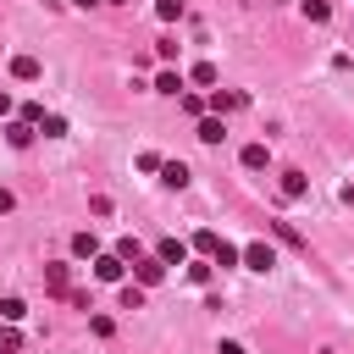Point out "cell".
Here are the masks:
<instances>
[{"instance_id": "15", "label": "cell", "mask_w": 354, "mask_h": 354, "mask_svg": "<svg viewBox=\"0 0 354 354\" xmlns=\"http://www.w3.org/2000/svg\"><path fill=\"white\" fill-rule=\"evenodd\" d=\"M238 260H243V254H238V243H227V238H221L216 254H210V266H238Z\"/></svg>"}, {"instance_id": "32", "label": "cell", "mask_w": 354, "mask_h": 354, "mask_svg": "<svg viewBox=\"0 0 354 354\" xmlns=\"http://www.w3.org/2000/svg\"><path fill=\"white\" fill-rule=\"evenodd\" d=\"M105 6H122V0H105Z\"/></svg>"}, {"instance_id": "10", "label": "cell", "mask_w": 354, "mask_h": 354, "mask_svg": "<svg viewBox=\"0 0 354 354\" xmlns=\"http://www.w3.org/2000/svg\"><path fill=\"white\" fill-rule=\"evenodd\" d=\"M304 194H310L304 171H282V199H304Z\"/></svg>"}, {"instance_id": "5", "label": "cell", "mask_w": 354, "mask_h": 354, "mask_svg": "<svg viewBox=\"0 0 354 354\" xmlns=\"http://www.w3.org/2000/svg\"><path fill=\"white\" fill-rule=\"evenodd\" d=\"M39 55H11V77H22V83H39Z\"/></svg>"}, {"instance_id": "14", "label": "cell", "mask_w": 354, "mask_h": 354, "mask_svg": "<svg viewBox=\"0 0 354 354\" xmlns=\"http://www.w3.org/2000/svg\"><path fill=\"white\" fill-rule=\"evenodd\" d=\"M216 243H221V232H210V227H205V232H194V243H188V249H199V254L210 260V254H216Z\"/></svg>"}, {"instance_id": "25", "label": "cell", "mask_w": 354, "mask_h": 354, "mask_svg": "<svg viewBox=\"0 0 354 354\" xmlns=\"http://www.w3.org/2000/svg\"><path fill=\"white\" fill-rule=\"evenodd\" d=\"M177 105H183L188 116H205V100H199V94H177Z\"/></svg>"}, {"instance_id": "29", "label": "cell", "mask_w": 354, "mask_h": 354, "mask_svg": "<svg viewBox=\"0 0 354 354\" xmlns=\"http://www.w3.org/2000/svg\"><path fill=\"white\" fill-rule=\"evenodd\" d=\"M11 205H17V194H11V188H0V216H6Z\"/></svg>"}, {"instance_id": "20", "label": "cell", "mask_w": 354, "mask_h": 354, "mask_svg": "<svg viewBox=\"0 0 354 354\" xmlns=\"http://www.w3.org/2000/svg\"><path fill=\"white\" fill-rule=\"evenodd\" d=\"M155 17H160V22H177V17H183V0H155Z\"/></svg>"}, {"instance_id": "11", "label": "cell", "mask_w": 354, "mask_h": 354, "mask_svg": "<svg viewBox=\"0 0 354 354\" xmlns=\"http://www.w3.org/2000/svg\"><path fill=\"white\" fill-rule=\"evenodd\" d=\"M44 288L66 299V266H61V260H50V266H44Z\"/></svg>"}, {"instance_id": "24", "label": "cell", "mask_w": 354, "mask_h": 354, "mask_svg": "<svg viewBox=\"0 0 354 354\" xmlns=\"http://www.w3.org/2000/svg\"><path fill=\"white\" fill-rule=\"evenodd\" d=\"M88 332H94V337H111L116 321H111V315H88Z\"/></svg>"}, {"instance_id": "23", "label": "cell", "mask_w": 354, "mask_h": 354, "mask_svg": "<svg viewBox=\"0 0 354 354\" xmlns=\"http://www.w3.org/2000/svg\"><path fill=\"white\" fill-rule=\"evenodd\" d=\"M210 271H216V266H210V260H199V266H188V282H194V288H205V282H210Z\"/></svg>"}, {"instance_id": "30", "label": "cell", "mask_w": 354, "mask_h": 354, "mask_svg": "<svg viewBox=\"0 0 354 354\" xmlns=\"http://www.w3.org/2000/svg\"><path fill=\"white\" fill-rule=\"evenodd\" d=\"M0 116H11V94L6 88H0Z\"/></svg>"}, {"instance_id": "28", "label": "cell", "mask_w": 354, "mask_h": 354, "mask_svg": "<svg viewBox=\"0 0 354 354\" xmlns=\"http://www.w3.org/2000/svg\"><path fill=\"white\" fill-rule=\"evenodd\" d=\"M216 354H249V348H243L238 337H221V348H216Z\"/></svg>"}, {"instance_id": "34", "label": "cell", "mask_w": 354, "mask_h": 354, "mask_svg": "<svg viewBox=\"0 0 354 354\" xmlns=\"http://www.w3.org/2000/svg\"><path fill=\"white\" fill-rule=\"evenodd\" d=\"M326 6H332V0H326Z\"/></svg>"}, {"instance_id": "26", "label": "cell", "mask_w": 354, "mask_h": 354, "mask_svg": "<svg viewBox=\"0 0 354 354\" xmlns=\"http://www.w3.org/2000/svg\"><path fill=\"white\" fill-rule=\"evenodd\" d=\"M39 127H44V138H66V122H61V116H44Z\"/></svg>"}, {"instance_id": "31", "label": "cell", "mask_w": 354, "mask_h": 354, "mask_svg": "<svg viewBox=\"0 0 354 354\" xmlns=\"http://www.w3.org/2000/svg\"><path fill=\"white\" fill-rule=\"evenodd\" d=\"M72 6H83V11H88V6H100V0H72Z\"/></svg>"}, {"instance_id": "16", "label": "cell", "mask_w": 354, "mask_h": 354, "mask_svg": "<svg viewBox=\"0 0 354 354\" xmlns=\"http://www.w3.org/2000/svg\"><path fill=\"white\" fill-rule=\"evenodd\" d=\"M122 310H144V288L138 282H122Z\"/></svg>"}, {"instance_id": "12", "label": "cell", "mask_w": 354, "mask_h": 354, "mask_svg": "<svg viewBox=\"0 0 354 354\" xmlns=\"http://www.w3.org/2000/svg\"><path fill=\"white\" fill-rule=\"evenodd\" d=\"M243 166H249V171L271 166V149H266V144H243Z\"/></svg>"}, {"instance_id": "1", "label": "cell", "mask_w": 354, "mask_h": 354, "mask_svg": "<svg viewBox=\"0 0 354 354\" xmlns=\"http://www.w3.org/2000/svg\"><path fill=\"white\" fill-rule=\"evenodd\" d=\"M133 282H138V288L166 282V260H160V254H138V260H133Z\"/></svg>"}, {"instance_id": "2", "label": "cell", "mask_w": 354, "mask_h": 354, "mask_svg": "<svg viewBox=\"0 0 354 354\" xmlns=\"http://www.w3.org/2000/svg\"><path fill=\"white\" fill-rule=\"evenodd\" d=\"M205 105H210V116H227V111H243V105H249V94H238V88H216Z\"/></svg>"}, {"instance_id": "27", "label": "cell", "mask_w": 354, "mask_h": 354, "mask_svg": "<svg viewBox=\"0 0 354 354\" xmlns=\"http://www.w3.org/2000/svg\"><path fill=\"white\" fill-rule=\"evenodd\" d=\"M116 254H122V260L133 266V260H138V238H122V243H116Z\"/></svg>"}, {"instance_id": "19", "label": "cell", "mask_w": 354, "mask_h": 354, "mask_svg": "<svg viewBox=\"0 0 354 354\" xmlns=\"http://www.w3.org/2000/svg\"><path fill=\"white\" fill-rule=\"evenodd\" d=\"M155 88H160V94H183V77H177V72H171V66H166V72H160V77H155Z\"/></svg>"}, {"instance_id": "17", "label": "cell", "mask_w": 354, "mask_h": 354, "mask_svg": "<svg viewBox=\"0 0 354 354\" xmlns=\"http://www.w3.org/2000/svg\"><path fill=\"white\" fill-rule=\"evenodd\" d=\"M22 315H28V304H22V299H0V321H11V326H17Z\"/></svg>"}, {"instance_id": "8", "label": "cell", "mask_w": 354, "mask_h": 354, "mask_svg": "<svg viewBox=\"0 0 354 354\" xmlns=\"http://www.w3.org/2000/svg\"><path fill=\"white\" fill-rule=\"evenodd\" d=\"M155 254H160L166 266H183V260H188V243H183V238H160V243H155Z\"/></svg>"}, {"instance_id": "6", "label": "cell", "mask_w": 354, "mask_h": 354, "mask_svg": "<svg viewBox=\"0 0 354 354\" xmlns=\"http://www.w3.org/2000/svg\"><path fill=\"white\" fill-rule=\"evenodd\" d=\"M6 144H11V149H28V144H33V122H22V116L6 122Z\"/></svg>"}, {"instance_id": "22", "label": "cell", "mask_w": 354, "mask_h": 354, "mask_svg": "<svg viewBox=\"0 0 354 354\" xmlns=\"http://www.w3.org/2000/svg\"><path fill=\"white\" fill-rule=\"evenodd\" d=\"M188 77H194V83H199V88H210V83H216V66H210V61H199V66H194V72H188Z\"/></svg>"}, {"instance_id": "18", "label": "cell", "mask_w": 354, "mask_h": 354, "mask_svg": "<svg viewBox=\"0 0 354 354\" xmlns=\"http://www.w3.org/2000/svg\"><path fill=\"white\" fill-rule=\"evenodd\" d=\"M17 348H22V332L6 321V326H0V354H17Z\"/></svg>"}, {"instance_id": "7", "label": "cell", "mask_w": 354, "mask_h": 354, "mask_svg": "<svg viewBox=\"0 0 354 354\" xmlns=\"http://www.w3.org/2000/svg\"><path fill=\"white\" fill-rule=\"evenodd\" d=\"M194 133H199V144H221V138H227V122H221V116H199Z\"/></svg>"}, {"instance_id": "21", "label": "cell", "mask_w": 354, "mask_h": 354, "mask_svg": "<svg viewBox=\"0 0 354 354\" xmlns=\"http://www.w3.org/2000/svg\"><path fill=\"white\" fill-rule=\"evenodd\" d=\"M304 17H310V22H326L332 6H326V0H304Z\"/></svg>"}, {"instance_id": "33", "label": "cell", "mask_w": 354, "mask_h": 354, "mask_svg": "<svg viewBox=\"0 0 354 354\" xmlns=\"http://www.w3.org/2000/svg\"><path fill=\"white\" fill-rule=\"evenodd\" d=\"M271 6H288V0H271Z\"/></svg>"}, {"instance_id": "9", "label": "cell", "mask_w": 354, "mask_h": 354, "mask_svg": "<svg viewBox=\"0 0 354 354\" xmlns=\"http://www.w3.org/2000/svg\"><path fill=\"white\" fill-rule=\"evenodd\" d=\"M160 183H166V188H183V183H188V166H183V160H160Z\"/></svg>"}, {"instance_id": "13", "label": "cell", "mask_w": 354, "mask_h": 354, "mask_svg": "<svg viewBox=\"0 0 354 354\" xmlns=\"http://www.w3.org/2000/svg\"><path fill=\"white\" fill-rule=\"evenodd\" d=\"M72 254H77V260H94V254H100V238H94V232H77V238H72Z\"/></svg>"}, {"instance_id": "4", "label": "cell", "mask_w": 354, "mask_h": 354, "mask_svg": "<svg viewBox=\"0 0 354 354\" xmlns=\"http://www.w3.org/2000/svg\"><path fill=\"white\" fill-rule=\"evenodd\" d=\"M122 271H127V260L111 249V254H94V277L100 282H122Z\"/></svg>"}, {"instance_id": "3", "label": "cell", "mask_w": 354, "mask_h": 354, "mask_svg": "<svg viewBox=\"0 0 354 354\" xmlns=\"http://www.w3.org/2000/svg\"><path fill=\"white\" fill-rule=\"evenodd\" d=\"M238 254H243L249 271H271V266H277V249H271V243H243Z\"/></svg>"}]
</instances>
